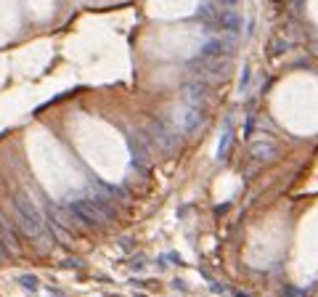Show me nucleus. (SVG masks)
Listing matches in <instances>:
<instances>
[{
	"instance_id": "f257e3e1",
	"label": "nucleus",
	"mask_w": 318,
	"mask_h": 297,
	"mask_svg": "<svg viewBox=\"0 0 318 297\" xmlns=\"http://www.w3.org/2000/svg\"><path fill=\"white\" fill-rule=\"evenodd\" d=\"M11 204H14V215H16V223L22 226V231L27 236L37 239L43 234V212L37 210L32 197L27 191H14Z\"/></svg>"
},
{
	"instance_id": "f03ea898",
	"label": "nucleus",
	"mask_w": 318,
	"mask_h": 297,
	"mask_svg": "<svg viewBox=\"0 0 318 297\" xmlns=\"http://www.w3.org/2000/svg\"><path fill=\"white\" fill-rule=\"evenodd\" d=\"M218 24H220L226 32H236V30H239V16L233 14L231 8H226V11L218 14Z\"/></svg>"
},
{
	"instance_id": "7ed1b4c3",
	"label": "nucleus",
	"mask_w": 318,
	"mask_h": 297,
	"mask_svg": "<svg viewBox=\"0 0 318 297\" xmlns=\"http://www.w3.org/2000/svg\"><path fill=\"white\" fill-rule=\"evenodd\" d=\"M218 8H215V3L212 0H204V3L199 6V11H196V16L199 19H207V22H218Z\"/></svg>"
},
{
	"instance_id": "20e7f679",
	"label": "nucleus",
	"mask_w": 318,
	"mask_h": 297,
	"mask_svg": "<svg viewBox=\"0 0 318 297\" xmlns=\"http://www.w3.org/2000/svg\"><path fill=\"white\" fill-rule=\"evenodd\" d=\"M273 152H276V146L273 143H255L252 146V154L257 157V160H270V157H273Z\"/></svg>"
},
{
	"instance_id": "39448f33",
	"label": "nucleus",
	"mask_w": 318,
	"mask_h": 297,
	"mask_svg": "<svg viewBox=\"0 0 318 297\" xmlns=\"http://www.w3.org/2000/svg\"><path fill=\"white\" fill-rule=\"evenodd\" d=\"M231 141H233V130L226 127V133L220 138V148H218V160H226L228 157V148H231Z\"/></svg>"
},
{
	"instance_id": "423d86ee",
	"label": "nucleus",
	"mask_w": 318,
	"mask_h": 297,
	"mask_svg": "<svg viewBox=\"0 0 318 297\" xmlns=\"http://www.w3.org/2000/svg\"><path fill=\"white\" fill-rule=\"evenodd\" d=\"M247 85H249V67H244V74H241V85H239V88H241V93L247 90Z\"/></svg>"
},
{
	"instance_id": "0eeeda50",
	"label": "nucleus",
	"mask_w": 318,
	"mask_h": 297,
	"mask_svg": "<svg viewBox=\"0 0 318 297\" xmlns=\"http://www.w3.org/2000/svg\"><path fill=\"white\" fill-rule=\"evenodd\" d=\"M220 3L226 6V8H231V6H236V0H220Z\"/></svg>"
}]
</instances>
